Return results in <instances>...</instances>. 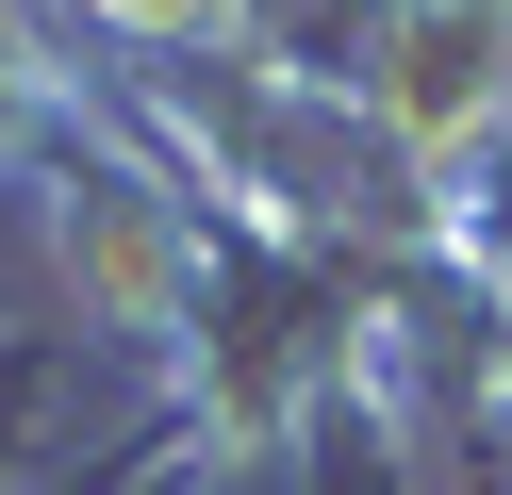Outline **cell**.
<instances>
[{"label": "cell", "mask_w": 512, "mask_h": 495, "mask_svg": "<svg viewBox=\"0 0 512 495\" xmlns=\"http://www.w3.org/2000/svg\"><path fill=\"white\" fill-rule=\"evenodd\" d=\"M100 132H116L100 66H83L34 0H0V182H50V165H83Z\"/></svg>", "instance_id": "obj_1"}]
</instances>
